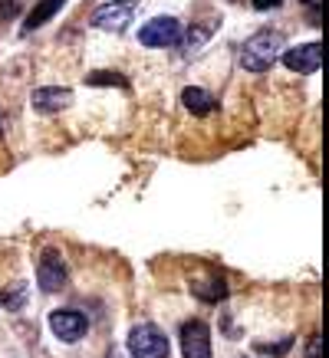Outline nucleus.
<instances>
[{
  "instance_id": "f8f14e48",
  "label": "nucleus",
  "mask_w": 329,
  "mask_h": 358,
  "mask_svg": "<svg viewBox=\"0 0 329 358\" xmlns=\"http://www.w3.org/2000/svg\"><path fill=\"white\" fill-rule=\"evenodd\" d=\"M191 289H195V296H201L204 303H220L224 296H227V282L220 280V276H211V280H195L191 282Z\"/></svg>"
},
{
  "instance_id": "4468645a",
  "label": "nucleus",
  "mask_w": 329,
  "mask_h": 358,
  "mask_svg": "<svg viewBox=\"0 0 329 358\" xmlns=\"http://www.w3.org/2000/svg\"><path fill=\"white\" fill-rule=\"evenodd\" d=\"M208 40V30H195V33H188V53H197V46Z\"/></svg>"
},
{
  "instance_id": "9d476101",
  "label": "nucleus",
  "mask_w": 329,
  "mask_h": 358,
  "mask_svg": "<svg viewBox=\"0 0 329 358\" xmlns=\"http://www.w3.org/2000/svg\"><path fill=\"white\" fill-rule=\"evenodd\" d=\"M181 102H185V109L191 112V115H201V119L214 112V96L204 92V89H197V86H188L185 92H181Z\"/></svg>"
},
{
  "instance_id": "dca6fc26",
  "label": "nucleus",
  "mask_w": 329,
  "mask_h": 358,
  "mask_svg": "<svg viewBox=\"0 0 329 358\" xmlns=\"http://www.w3.org/2000/svg\"><path fill=\"white\" fill-rule=\"evenodd\" d=\"M280 3H284V0H253V10H274Z\"/></svg>"
},
{
  "instance_id": "20e7f679",
  "label": "nucleus",
  "mask_w": 329,
  "mask_h": 358,
  "mask_svg": "<svg viewBox=\"0 0 329 358\" xmlns=\"http://www.w3.org/2000/svg\"><path fill=\"white\" fill-rule=\"evenodd\" d=\"M132 17H135V0H112V3H102V7L92 13V27L122 33L132 23Z\"/></svg>"
},
{
  "instance_id": "7ed1b4c3",
  "label": "nucleus",
  "mask_w": 329,
  "mask_h": 358,
  "mask_svg": "<svg viewBox=\"0 0 329 358\" xmlns=\"http://www.w3.org/2000/svg\"><path fill=\"white\" fill-rule=\"evenodd\" d=\"M142 46H178L181 43V23L175 17H155L139 30Z\"/></svg>"
},
{
  "instance_id": "9b49d317",
  "label": "nucleus",
  "mask_w": 329,
  "mask_h": 358,
  "mask_svg": "<svg viewBox=\"0 0 329 358\" xmlns=\"http://www.w3.org/2000/svg\"><path fill=\"white\" fill-rule=\"evenodd\" d=\"M66 0H40L36 7H33L30 13H27V20H23V33H30L36 30V27H43L50 17H56L59 13V7H63Z\"/></svg>"
},
{
  "instance_id": "f3484780",
  "label": "nucleus",
  "mask_w": 329,
  "mask_h": 358,
  "mask_svg": "<svg viewBox=\"0 0 329 358\" xmlns=\"http://www.w3.org/2000/svg\"><path fill=\"white\" fill-rule=\"evenodd\" d=\"M10 13H17V0H10V3H0V17H10Z\"/></svg>"
},
{
  "instance_id": "f03ea898",
  "label": "nucleus",
  "mask_w": 329,
  "mask_h": 358,
  "mask_svg": "<svg viewBox=\"0 0 329 358\" xmlns=\"http://www.w3.org/2000/svg\"><path fill=\"white\" fill-rule=\"evenodd\" d=\"M129 352L132 358H168V338L158 326L152 322H142V326H135L129 332Z\"/></svg>"
},
{
  "instance_id": "2eb2a0df",
  "label": "nucleus",
  "mask_w": 329,
  "mask_h": 358,
  "mask_svg": "<svg viewBox=\"0 0 329 358\" xmlns=\"http://www.w3.org/2000/svg\"><path fill=\"white\" fill-rule=\"evenodd\" d=\"M307 358H323V336H313L307 342Z\"/></svg>"
},
{
  "instance_id": "423d86ee",
  "label": "nucleus",
  "mask_w": 329,
  "mask_h": 358,
  "mask_svg": "<svg viewBox=\"0 0 329 358\" xmlns=\"http://www.w3.org/2000/svg\"><path fill=\"white\" fill-rule=\"evenodd\" d=\"M50 329H53V336L59 338V342H79V338L86 336V315L76 313V309H56L53 315H50Z\"/></svg>"
},
{
  "instance_id": "f257e3e1",
  "label": "nucleus",
  "mask_w": 329,
  "mask_h": 358,
  "mask_svg": "<svg viewBox=\"0 0 329 358\" xmlns=\"http://www.w3.org/2000/svg\"><path fill=\"white\" fill-rule=\"evenodd\" d=\"M284 50V36L274 30L253 33L251 40L241 46V66L247 73H267L276 63V56Z\"/></svg>"
},
{
  "instance_id": "0eeeda50",
  "label": "nucleus",
  "mask_w": 329,
  "mask_h": 358,
  "mask_svg": "<svg viewBox=\"0 0 329 358\" xmlns=\"http://www.w3.org/2000/svg\"><path fill=\"white\" fill-rule=\"evenodd\" d=\"M36 282H40V289H43V293H56V289H63L66 263H63V257H59V250H43L40 266H36Z\"/></svg>"
},
{
  "instance_id": "ddd939ff",
  "label": "nucleus",
  "mask_w": 329,
  "mask_h": 358,
  "mask_svg": "<svg viewBox=\"0 0 329 358\" xmlns=\"http://www.w3.org/2000/svg\"><path fill=\"white\" fill-rule=\"evenodd\" d=\"M89 83H92V86H109V83H115V86H129L119 73H92V76H89Z\"/></svg>"
},
{
  "instance_id": "6e6552de",
  "label": "nucleus",
  "mask_w": 329,
  "mask_h": 358,
  "mask_svg": "<svg viewBox=\"0 0 329 358\" xmlns=\"http://www.w3.org/2000/svg\"><path fill=\"white\" fill-rule=\"evenodd\" d=\"M284 66L290 73H300V76H309L316 73L323 66V43H303V46H293L284 53Z\"/></svg>"
},
{
  "instance_id": "39448f33",
  "label": "nucleus",
  "mask_w": 329,
  "mask_h": 358,
  "mask_svg": "<svg viewBox=\"0 0 329 358\" xmlns=\"http://www.w3.org/2000/svg\"><path fill=\"white\" fill-rule=\"evenodd\" d=\"M181 355L185 358H211V329L201 319L181 326Z\"/></svg>"
},
{
  "instance_id": "1a4fd4ad",
  "label": "nucleus",
  "mask_w": 329,
  "mask_h": 358,
  "mask_svg": "<svg viewBox=\"0 0 329 358\" xmlns=\"http://www.w3.org/2000/svg\"><path fill=\"white\" fill-rule=\"evenodd\" d=\"M30 102L36 112H59L73 102V92H69V89H59V86H43V89H33Z\"/></svg>"
}]
</instances>
